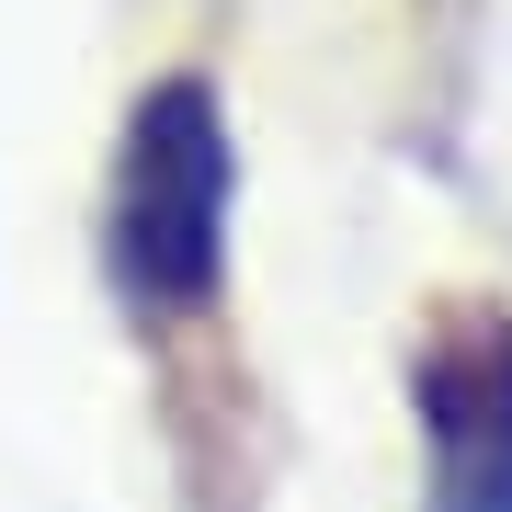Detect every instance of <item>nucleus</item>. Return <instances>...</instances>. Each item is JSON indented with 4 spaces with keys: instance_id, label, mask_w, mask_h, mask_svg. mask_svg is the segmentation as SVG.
<instances>
[{
    "instance_id": "obj_1",
    "label": "nucleus",
    "mask_w": 512,
    "mask_h": 512,
    "mask_svg": "<svg viewBox=\"0 0 512 512\" xmlns=\"http://www.w3.org/2000/svg\"><path fill=\"white\" fill-rule=\"evenodd\" d=\"M228 114L205 69H160L126 103V137H114V183H103V251L114 285H126L137 319L183 330L228 296Z\"/></svg>"
},
{
    "instance_id": "obj_2",
    "label": "nucleus",
    "mask_w": 512,
    "mask_h": 512,
    "mask_svg": "<svg viewBox=\"0 0 512 512\" xmlns=\"http://www.w3.org/2000/svg\"><path fill=\"white\" fill-rule=\"evenodd\" d=\"M421 512H512V308L444 296L410 342Z\"/></svg>"
}]
</instances>
